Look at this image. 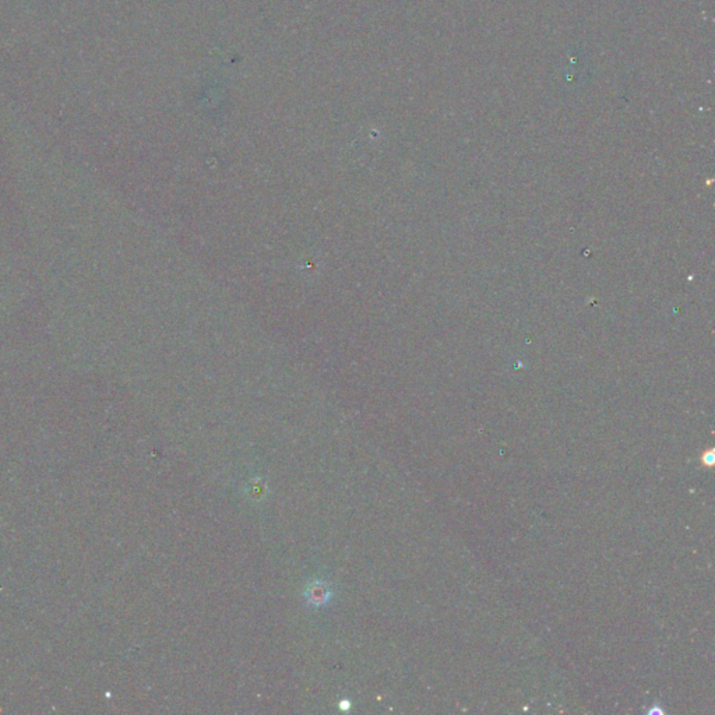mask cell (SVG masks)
Returning <instances> with one entry per match:
<instances>
[{
  "label": "cell",
  "mask_w": 715,
  "mask_h": 715,
  "mask_svg": "<svg viewBox=\"0 0 715 715\" xmlns=\"http://www.w3.org/2000/svg\"><path fill=\"white\" fill-rule=\"evenodd\" d=\"M311 595H312V597H315L316 599H318V602H321V601H324V597L327 595V592H325V591H324V590L318 585V587H313V588L311 590Z\"/></svg>",
  "instance_id": "cell-1"
}]
</instances>
